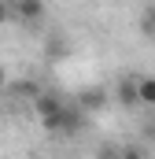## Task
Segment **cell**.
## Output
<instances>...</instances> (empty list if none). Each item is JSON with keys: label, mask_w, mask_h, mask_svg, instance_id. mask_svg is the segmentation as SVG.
<instances>
[{"label": "cell", "mask_w": 155, "mask_h": 159, "mask_svg": "<svg viewBox=\"0 0 155 159\" xmlns=\"http://www.w3.org/2000/svg\"><path fill=\"white\" fill-rule=\"evenodd\" d=\"M140 34H144V37H155V4L140 15Z\"/></svg>", "instance_id": "obj_7"}, {"label": "cell", "mask_w": 155, "mask_h": 159, "mask_svg": "<svg viewBox=\"0 0 155 159\" xmlns=\"http://www.w3.org/2000/svg\"><path fill=\"white\" fill-rule=\"evenodd\" d=\"M4 22H7V4L0 0V26H4Z\"/></svg>", "instance_id": "obj_10"}, {"label": "cell", "mask_w": 155, "mask_h": 159, "mask_svg": "<svg viewBox=\"0 0 155 159\" xmlns=\"http://www.w3.org/2000/svg\"><path fill=\"white\" fill-rule=\"evenodd\" d=\"M96 159H118V144H100Z\"/></svg>", "instance_id": "obj_9"}, {"label": "cell", "mask_w": 155, "mask_h": 159, "mask_svg": "<svg viewBox=\"0 0 155 159\" xmlns=\"http://www.w3.org/2000/svg\"><path fill=\"white\" fill-rule=\"evenodd\" d=\"M11 93H15V96H26V100H33V96L41 93V85H37L33 78H22V81H15V85H11Z\"/></svg>", "instance_id": "obj_6"}, {"label": "cell", "mask_w": 155, "mask_h": 159, "mask_svg": "<svg viewBox=\"0 0 155 159\" xmlns=\"http://www.w3.org/2000/svg\"><path fill=\"white\" fill-rule=\"evenodd\" d=\"M137 104L140 107H155V78L152 74H140L137 78Z\"/></svg>", "instance_id": "obj_5"}, {"label": "cell", "mask_w": 155, "mask_h": 159, "mask_svg": "<svg viewBox=\"0 0 155 159\" xmlns=\"http://www.w3.org/2000/svg\"><path fill=\"white\" fill-rule=\"evenodd\" d=\"M118 159H148L140 144H118Z\"/></svg>", "instance_id": "obj_8"}, {"label": "cell", "mask_w": 155, "mask_h": 159, "mask_svg": "<svg viewBox=\"0 0 155 159\" xmlns=\"http://www.w3.org/2000/svg\"><path fill=\"white\" fill-rule=\"evenodd\" d=\"M33 107H37V119H41V126L48 133H81V126H85V115L78 111L74 104H67L59 93L41 89L33 96Z\"/></svg>", "instance_id": "obj_1"}, {"label": "cell", "mask_w": 155, "mask_h": 159, "mask_svg": "<svg viewBox=\"0 0 155 159\" xmlns=\"http://www.w3.org/2000/svg\"><path fill=\"white\" fill-rule=\"evenodd\" d=\"M115 96H118V104H122V107H137V78H133V74L118 78Z\"/></svg>", "instance_id": "obj_4"}, {"label": "cell", "mask_w": 155, "mask_h": 159, "mask_svg": "<svg viewBox=\"0 0 155 159\" xmlns=\"http://www.w3.org/2000/svg\"><path fill=\"white\" fill-rule=\"evenodd\" d=\"M15 15L22 22H41L44 19V0H15Z\"/></svg>", "instance_id": "obj_3"}, {"label": "cell", "mask_w": 155, "mask_h": 159, "mask_svg": "<svg viewBox=\"0 0 155 159\" xmlns=\"http://www.w3.org/2000/svg\"><path fill=\"white\" fill-rule=\"evenodd\" d=\"M74 107L81 115H96V111H104L107 107V89L104 85H81L74 96Z\"/></svg>", "instance_id": "obj_2"}, {"label": "cell", "mask_w": 155, "mask_h": 159, "mask_svg": "<svg viewBox=\"0 0 155 159\" xmlns=\"http://www.w3.org/2000/svg\"><path fill=\"white\" fill-rule=\"evenodd\" d=\"M7 85V70H4V63H0V89Z\"/></svg>", "instance_id": "obj_11"}]
</instances>
